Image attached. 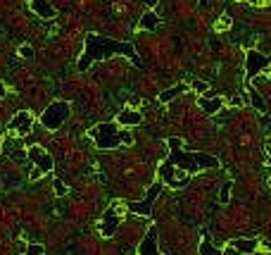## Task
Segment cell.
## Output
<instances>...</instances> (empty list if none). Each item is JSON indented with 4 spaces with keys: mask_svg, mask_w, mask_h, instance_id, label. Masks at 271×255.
I'll list each match as a JSON object with an SVG mask.
<instances>
[{
    "mask_svg": "<svg viewBox=\"0 0 271 255\" xmlns=\"http://www.w3.org/2000/svg\"><path fill=\"white\" fill-rule=\"evenodd\" d=\"M157 241H160V231H157V227H150L147 229V234H145V239L140 241L138 255H162Z\"/></svg>",
    "mask_w": 271,
    "mask_h": 255,
    "instance_id": "cell-10",
    "label": "cell"
},
{
    "mask_svg": "<svg viewBox=\"0 0 271 255\" xmlns=\"http://www.w3.org/2000/svg\"><path fill=\"white\" fill-rule=\"evenodd\" d=\"M53 191H55V196H60V198H62V196H67V193H69V188H67V184H64L62 179H55V181H53Z\"/></svg>",
    "mask_w": 271,
    "mask_h": 255,
    "instance_id": "cell-20",
    "label": "cell"
},
{
    "mask_svg": "<svg viewBox=\"0 0 271 255\" xmlns=\"http://www.w3.org/2000/svg\"><path fill=\"white\" fill-rule=\"evenodd\" d=\"M229 27H231V19H229V17H221V19L216 22V29H219V31H226Z\"/></svg>",
    "mask_w": 271,
    "mask_h": 255,
    "instance_id": "cell-24",
    "label": "cell"
},
{
    "mask_svg": "<svg viewBox=\"0 0 271 255\" xmlns=\"http://www.w3.org/2000/svg\"><path fill=\"white\" fill-rule=\"evenodd\" d=\"M248 100H250V105H252V108H255V110H259L262 115L266 112V103H264V98L259 96V93H257L255 89H248Z\"/></svg>",
    "mask_w": 271,
    "mask_h": 255,
    "instance_id": "cell-18",
    "label": "cell"
},
{
    "mask_svg": "<svg viewBox=\"0 0 271 255\" xmlns=\"http://www.w3.org/2000/svg\"><path fill=\"white\" fill-rule=\"evenodd\" d=\"M121 222H124V215H121L119 203H117V205H112L110 210L105 213V217L100 220V224H97V231H100V236H105V239H112V236L117 234V229Z\"/></svg>",
    "mask_w": 271,
    "mask_h": 255,
    "instance_id": "cell-7",
    "label": "cell"
},
{
    "mask_svg": "<svg viewBox=\"0 0 271 255\" xmlns=\"http://www.w3.org/2000/svg\"><path fill=\"white\" fill-rule=\"evenodd\" d=\"M198 105H200V110L205 112V115L214 117V115H219V112L224 110V98H219V96H200V98H198Z\"/></svg>",
    "mask_w": 271,
    "mask_h": 255,
    "instance_id": "cell-11",
    "label": "cell"
},
{
    "mask_svg": "<svg viewBox=\"0 0 271 255\" xmlns=\"http://www.w3.org/2000/svg\"><path fill=\"white\" fill-rule=\"evenodd\" d=\"M259 246H264L266 250H271V243H269V241H264V239H259Z\"/></svg>",
    "mask_w": 271,
    "mask_h": 255,
    "instance_id": "cell-28",
    "label": "cell"
},
{
    "mask_svg": "<svg viewBox=\"0 0 271 255\" xmlns=\"http://www.w3.org/2000/svg\"><path fill=\"white\" fill-rule=\"evenodd\" d=\"M160 27V17L155 14V10H145L143 17H140V29H145V31H153V29Z\"/></svg>",
    "mask_w": 271,
    "mask_h": 255,
    "instance_id": "cell-15",
    "label": "cell"
},
{
    "mask_svg": "<svg viewBox=\"0 0 271 255\" xmlns=\"http://www.w3.org/2000/svg\"><path fill=\"white\" fill-rule=\"evenodd\" d=\"M41 177H43V172H41V169H36V167H34V169H31V172H29V179H31V181L41 179Z\"/></svg>",
    "mask_w": 271,
    "mask_h": 255,
    "instance_id": "cell-25",
    "label": "cell"
},
{
    "mask_svg": "<svg viewBox=\"0 0 271 255\" xmlns=\"http://www.w3.org/2000/svg\"><path fill=\"white\" fill-rule=\"evenodd\" d=\"M17 55H19V57H24V60H31V57L36 55V53H34V48H31V46H19V50H17Z\"/></svg>",
    "mask_w": 271,
    "mask_h": 255,
    "instance_id": "cell-21",
    "label": "cell"
},
{
    "mask_svg": "<svg viewBox=\"0 0 271 255\" xmlns=\"http://www.w3.org/2000/svg\"><path fill=\"white\" fill-rule=\"evenodd\" d=\"M112 55H124V57H129L136 67H143L138 53H136V48H133L131 43L117 41V38H107V36H100V34H88L86 36L84 53H81V57L77 60V69L79 72H86L93 62L103 60V57H112Z\"/></svg>",
    "mask_w": 271,
    "mask_h": 255,
    "instance_id": "cell-2",
    "label": "cell"
},
{
    "mask_svg": "<svg viewBox=\"0 0 271 255\" xmlns=\"http://www.w3.org/2000/svg\"><path fill=\"white\" fill-rule=\"evenodd\" d=\"M69 115H71V105L67 103V100H53V103L43 110L41 124L48 131H57V129H62V124L69 119Z\"/></svg>",
    "mask_w": 271,
    "mask_h": 255,
    "instance_id": "cell-4",
    "label": "cell"
},
{
    "mask_svg": "<svg viewBox=\"0 0 271 255\" xmlns=\"http://www.w3.org/2000/svg\"><path fill=\"white\" fill-rule=\"evenodd\" d=\"M117 124H121V126H138V124H143V115H140L138 110H133V108H126V110H121L117 115Z\"/></svg>",
    "mask_w": 271,
    "mask_h": 255,
    "instance_id": "cell-14",
    "label": "cell"
},
{
    "mask_svg": "<svg viewBox=\"0 0 271 255\" xmlns=\"http://www.w3.org/2000/svg\"><path fill=\"white\" fill-rule=\"evenodd\" d=\"M186 91H188L186 83H176V86H171V89L162 91V93H160V100H162V103H171L174 98H179L181 93H186Z\"/></svg>",
    "mask_w": 271,
    "mask_h": 255,
    "instance_id": "cell-16",
    "label": "cell"
},
{
    "mask_svg": "<svg viewBox=\"0 0 271 255\" xmlns=\"http://www.w3.org/2000/svg\"><path fill=\"white\" fill-rule=\"evenodd\" d=\"M90 141L100 151H117L121 145H133V134L129 129H119L117 122H100L93 129H88Z\"/></svg>",
    "mask_w": 271,
    "mask_h": 255,
    "instance_id": "cell-3",
    "label": "cell"
},
{
    "mask_svg": "<svg viewBox=\"0 0 271 255\" xmlns=\"http://www.w3.org/2000/svg\"><path fill=\"white\" fill-rule=\"evenodd\" d=\"M27 155H29V160L34 162L36 169H41L43 174H50L55 169V160H53V155H50L43 145H31L27 151Z\"/></svg>",
    "mask_w": 271,
    "mask_h": 255,
    "instance_id": "cell-8",
    "label": "cell"
},
{
    "mask_svg": "<svg viewBox=\"0 0 271 255\" xmlns=\"http://www.w3.org/2000/svg\"><path fill=\"white\" fill-rule=\"evenodd\" d=\"M231 188H233V181H224L221 184V191H219V203L221 205H226L231 200Z\"/></svg>",
    "mask_w": 271,
    "mask_h": 255,
    "instance_id": "cell-19",
    "label": "cell"
},
{
    "mask_svg": "<svg viewBox=\"0 0 271 255\" xmlns=\"http://www.w3.org/2000/svg\"><path fill=\"white\" fill-rule=\"evenodd\" d=\"M198 253H200V255H224V250L221 248H214L212 239L205 234V236H202V241H200V248H198Z\"/></svg>",
    "mask_w": 271,
    "mask_h": 255,
    "instance_id": "cell-17",
    "label": "cell"
},
{
    "mask_svg": "<svg viewBox=\"0 0 271 255\" xmlns=\"http://www.w3.org/2000/svg\"><path fill=\"white\" fill-rule=\"evenodd\" d=\"M0 151H3V143H0Z\"/></svg>",
    "mask_w": 271,
    "mask_h": 255,
    "instance_id": "cell-31",
    "label": "cell"
},
{
    "mask_svg": "<svg viewBox=\"0 0 271 255\" xmlns=\"http://www.w3.org/2000/svg\"><path fill=\"white\" fill-rule=\"evenodd\" d=\"M269 165H271V155H269ZM269 186H271V177H269Z\"/></svg>",
    "mask_w": 271,
    "mask_h": 255,
    "instance_id": "cell-30",
    "label": "cell"
},
{
    "mask_svg": "<svg viewBox=\"0 0 271 255\" xmlns=\"http://www.w3.org/2000/svg\"><path fill=\"white\" fill-rule=\"evenodd\" d=\"M193 91L202 96V93H207V91H209V83L207 81H193Z\"/></svg>",
    "mask_w": 271,
    "mask_h": 255,
    "instance_id": "cell-23",
    "label": "cell"
},
{
    "mask_svg": "<svg viewBox=\"0 0 271 255\" xmlns=\"http://www.w3.org/2000/svg\"><path fill=\"white\" fill-rule=\"evenodd\" d=\"M43 253H45V246H41V243H31L24 255H43Z\"/></svg>",
    "mask_w": 271,
    "mask_h": 255,
    "instance_id": "cell-22",
    "label": "cell"
},
{
    "mask_svg": "<svg viewBox=\"0 0 271 255\" xmlns=\"http://www.w3.org/2000/svg\"><path fill=\"white\" fill-rule=\"evenodd\" d=\"M219 160L212 153H200V151H183V148H171L169 158L160 165V181L167 184L169 188L179 191V181L176 174H181L183 179H190L193 174L205 172V169H216Z\"/></svg>",
    "mask_w": 271,
    "mask_h": 255,
    "instance_id": "cell-1",
    "label": "cell"
},
{
    "mask_svg": "<svg viewBox=\"0 0 271 255\" xmlns=\"http://www.w3.org/2000/svg\"><path fill=\"white\" fill-rule=\"evenodd\" d=\"M157 3H160V0H143V5H147V10H155Z\"/></svg>",
    "mask_w": 271,
    "mask_h": 255,
    "instance_id": "cell-26",
    "label": "cell"
},
{
    "mask_svg": "<svg viewBox=\"0 0 271 255\" xmlns=\"http://www.w3.org/2000/svg\"><path fill=\"white\" fill-rule=\"evenodd\" d=\"M29 7H31V12L38 14L41 19H55L57 17V10L50 3L45 0H29Z\"/></svg>",
    "mask_w": 271,
    "mask_h": 255,
    "instance_id": "cell-13",
    "label": "cell"
},
{
    "mask_svg": "<svg viewBox=\"0 0 271 255\" xmlns=\"http://www.w3.org/2000/svg\"><path fill=\"white\" fill-rule=\"evenodd\" d=\"M5 96H7V86L0 81V98H5Z\"/></svg>",
    "mask_w": 271,
    "mask_h": 255,
    "instance_id": "cell-27",
    "label": "cell"
},
{
    "mask_svg": "<svg viewBox=\"0 0 271 255\" xmlns=\"http://www.w3.org/2000/svg\"><path fill=\"white\" fill-rule=\"evenodd\" d=\"M7 129L14 131L17 136H27V134H31V129H34V115L27 112V110L17 112V115L12 117V122L7 124Z\"/></svg>",
    "mask_w": 271,
    "mask_h": 255,
    "instance_id": "cell-9",
    "label": "cell"
},
{
    "mask_svg": "<svg viewBox=\"0 0 271 255\" xmlns=\"http://www.w3.org/2000/svg\"><path fill=\"white\" fill-rule=\"evenodd\" d=\"M162 186H164V184H162L160 179L153 181V184H150V188H147V196H145V198L138 200V203H133V200H131V203H126V210H131L133 215H145V217H147V215L153 213V203L160 198Z\"/></svg>",
    "mask_w": 271,
    "mask_h": 255,
    "instance_id": "cell-6",
    "label": "cell"
},
{
    "mask_svg": "<svg viewBox=\"0 0 271 255\" xmlns=\"http://www.w3.org/2000/svg\"><path fill=\"white\" fill-rule=\"evenodd\" d=\"M259 246V239H231L229 248L238 255H252Z\"/></svg>",
    "mask_w": 271,
    "mask_h": 255,
    "instance_id": "cell-12",
    "label": "cell"
},
{
    "mask_svg": "<svg viewBox=\"0 0 271 255\" xmlns=\"http://www.w3.org/2000/svg\"><path fill=\"white\" fill-rule=\"evenodd\" d=\"M266 69H271V55H262L255 48L245 50V76L248 79H255Z\"/></svg>",
    "mask_w": 271,
    "mask_h": 255,
    "instance_id": "cell-5",
    "label": "cell"
},
{
    "mask_svg": "<svg viewBox=\"0 0 271 255\" xmlns=\"http://www.w3.org/2000/svg\"><path fill=\"white\" fill-rule=\"evenodd\" d=\"M207 3H209V0H198V5H202V7L207 5Z\"/></svg>",
    "mask_w": 271,
    "mask_h": 255,
    "instance_id": "cell-29",
    "label": "cell"
}]
</instances>
